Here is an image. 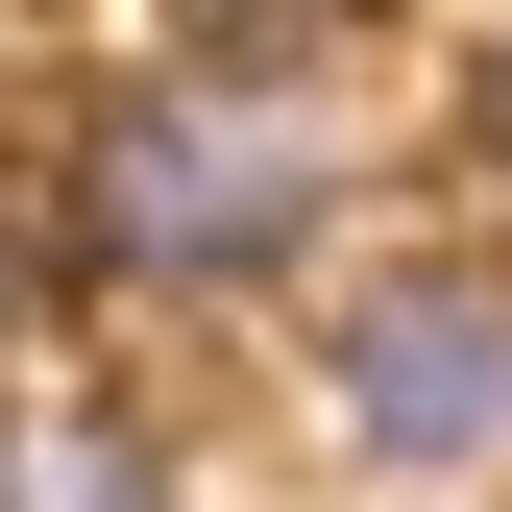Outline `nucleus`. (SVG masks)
Here are the masks:
<instances>
[{
	"label": "nucleus",
	"mask_w": 512,
	"mask_h": 512,
	"mask_svg": "<svg viewBox=\"0 0 512 512\" xmlns=\"http://www.w3.org/2000/svg\"><path fill=\"white\" fill-rule=\"evenodd\" d=\"M0 512H196V488H171V439H122V415H0Z\"/></svg>",
	"instance_id": "obj_3"
},
{
	"label": "nucleus",
	"mask_w": 512,
	"mask_h": 512,
	"mask_svg": "<svg viewBox=\"0 0 512 512\" xmlns=\"http://www.w3.org/2000/svg\"><path fill=\"white\" fill-rule=\"evenodd\" d=\"M317 244H342L317 49H171L74 122V269L98 293H293Z\"/></svg>",
	"instance_id": "obj_1"
},
{
	"label": "nucleus",
	"mask_w": 512,
	"mask_h": 512,
	"mask_svg": "<svg viewBox=\"0 0 512 512\" xmlns=\"http://www.w3.org/2000/svg\"><path fill=\"white\" fill-rule=\"evenodd\" d=\"M317 415L366 488H512V269L488 244H391L317 317Z\"/></svg>",
	"instance_id": "obj_2"
},
{
	"label": "nucleus",
	"mask_w": 512,
	"mask_h": 512,
	"mask_svg": "<svg viewBox=\"0 0 512 512\" xmlns=\"http://www.w3.org/2000/svg\"><path fill=\"white\" fill-rule=\"evenodd\" d=\"M464 147H488V171H512V25H488V74H464Z\"/></svg>",
	"instance_id": "obj_4"
}]
</instances>
